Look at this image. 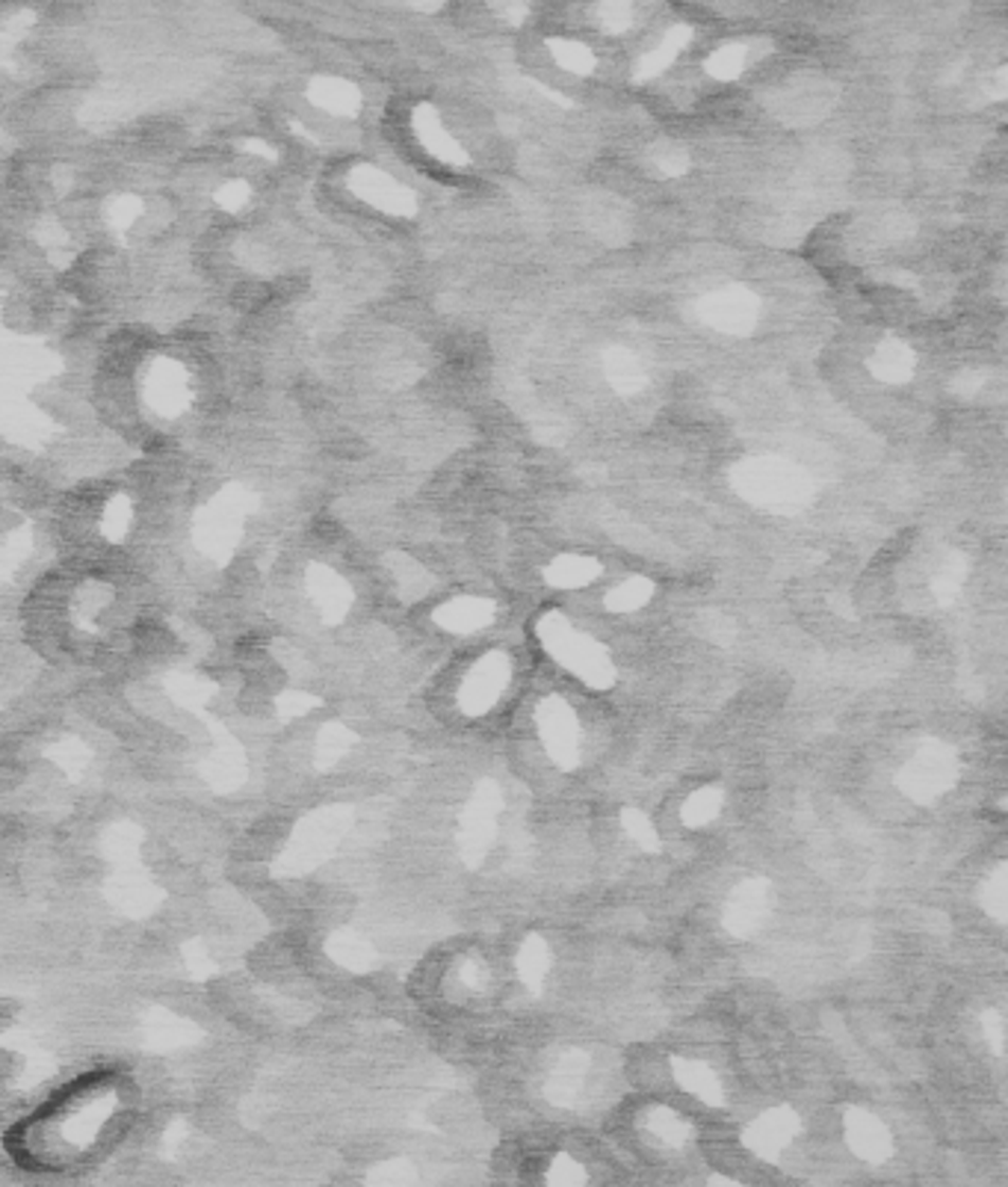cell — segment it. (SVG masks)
I'll return each mask as SVG.
<instances>
[{
    "label": "cell",
    "instance_id": "6da1fadb",
    "mask_svg": "<svg viewBox=\"0 0 1008 1187\" xmlns=\"http://www.w3.org/2000/svg\"><path fill=\"white\" fill-rule=\"evenodd\" d=\"M728 481L745 504L772 516H796L811 507L813 501L811 474L784 456L763 453L740 459L730 468Z\"/></svg>",
    "mask_w": 1008,
    "mask_h": 1187
},
{
    "label": "cell",
    "instance_id": "7a4b0ae2",
    "mask_svg": "<svg viewBox=\"0 0 1008 1187\" xmlns=\"http://www.w3.org/2000/svg\"><path fill=\"white\" fill-rule=\"evenodd\" d=\"M535 634L553 661L571 669L591 691H609L616 684V664L598 640L580 634L562 613H547L535 623Z\"/></svg>",
    "mask_w": 1008,
    "mask_h": 1187
},
{
    "label": "cell",
    "instance_id": "3957f363",
    "mask_svg": "<svg viewBox=\"0 0 1008 1187\" xmlns=\"http://www.w3.org/2000/svg\"><path fill=\"white\" fill-rule=\"evenodd\" d=\"M958 755H955L947 744H925L917 750V755L910 758L902 773H899V791L905 793L908 800L929 806L935 803L938 797L950 791L958 779Z\"/></svg>",
    "mask_w": 1008,
    "mask_h": 1187
},
{
    "label": "cell",
    "instance_id": "277c9868",
    "mask_svg": "<svg viewBox=\"0 0 1008 1187\" xmlns=\"http://www.w3.org/2000/svg\"><path fill=\"white\" fill-rule=\"evenodd\" d=\"M503 811V793L494 782H479L471 803L464 806L462 823H459V853L467 868H479L489 856L494 835H497V818Z\"/></svg>",
    "mask_w": 1008,
    "mask_h": 1187
},
{
    "label": "cell",
    "instance_id": "5b68a950",
    "mask_svg": "<svg viewBox=\"0 0 1008 1187\" xmlns=\"http://www.w3.org/2000/svg\"><path fill=\"white\" fill-rule=\"evenodd\" d=\"M698 317L722 335L745 338L760 320V297L745 284H725L698 299Z\"/></svg>",
    "mask_w": 1008,
    "mask_h": 1187
},
{
    "label": "cell",
    "instance_id": "8992f818",
    "mask_svg": "<svg viewBox=\"0 0 1008 1187\" xmlns=\"http://www.w3.org/2000/svg\"><path fill=\"white\" fill-rule=\"evenodd\" d=\"M535 722H538V735H542L547 755L556 762V767L574 770L580 762V726H577L571 705L560 696H547L535 711Z\"/></svg>",
    "mask_w": 1008,
    "mask_h": 1187
},
{
    "label": "cell",
    "instance_id": "52a82bcc",
    "mask_svg": "<svg viewBox=\"0 0 1008 1187\" xmlns=\"http://www.w3.org/2000/svg\"><path fill=\"white\" fill-rule=\"evenodd\" d=\"M509 679H512L509 654L489 651L485 658H479L477 664L471 666V673L464 676L462 691H459V705H462L464 714H471V717L489 714L491 708L497 705V699L503 696Z\"/></svg>",
    "mask_w": 1008,
    "mask_h": 1187
},
{
    "label": "cell",
    "instance_id": "ba28073f",
    "mask_svg": "<svg viewBox=\"0 0 1008 1187\" xmlns=\"http://www.w3.org/2000/svg\"><path fill=\"white\" fill-rule=\"evenodd\" d=\"M770 912H772L770 883H766V879H745V883H740V886L733 889V894L728 897L722 921H725L728 933L745 939V936L757 933V930L763 927V921L770 919Z\"/></svg>",
    "mask_w": 1008,
    "mask_h": 1187
},
{
    "label": "cell",
    "instance_id": "9c48e42d",
    "mask_svg": "<svg viewBox=\"0 0 1008 1187\" xmlns=\"http://www.w3.org/2000/svg\"><path fill=\"white\" fill-rule=\"evenodd\" d=\"M352 187L355 193L370 202L378 211L391 213V216H414L418 213V198L414 193L403 187L400 181H393L391 175H385L382 170L373 167H358L352 175Z\"/></svg>",
    "mask_w": 1008,
    "mask_h": 1187
},
{
    "label": "cell",
    "instance_id": "30bf717a",
    "mask_svg": "<svg viewBox=\"0 0 1008 1187\" xmlns=\"http://www.w3.org/2000/svg\"><path fill=\"white\" fill-rule=\"evenodd\" d=\"M411 125H414V134H418V140L423 142V149H426L435 160L447 163V167H453V170H462V167L471 163V155L464 152L462 142L456 140L447 127H444V122H441V116H438V110H435L432 104L414 107Z\"/></svg>",
    "mask_w": 1008,
    "mask_h": 1187
},
{
    "label": "cell",
    "instance_id": "8fae6325",
    "mask_svg": "<svg viewBox=\"0 0 1008 1187\" xmlns=\"http://www.w3.org/2000/svg\"><path fill=\"white\" fill-rule=\"evenodd\" d=\"M798 1134V1117L790 1107H775L770 1114L757 1117L748 1129H745V1144L748 1149H755L760 1158H778V1152L784 1149L793 1137Z\"/></svg>",
    "mask_w": 1008,
    "mask_h": 1187
},
{
    "label": "cell",
    "instance_id": "7c38bea8",
    "mask_svg": "<svg viewBox=\"0 0 1008 1187\" xmlns=\"http://www.w3.org/2000/svg\"><path fill=\"white\" fill-rule=\"evenodd\" d=\"M494 613H497V605L491 598L462 595L435 610V623L449 634H474L494 623Z\"/></svg>",
    "mask_w": 1008,
    "mask_h": 1187
},
{
    "label": "cell",
    "instance_id": "4fadbf2b",
    "mask_svg": "<svg viewBox=\"0 0 1008 1187\" xmlns=\"http://www.w3.org/2000/svg\"><path fill=\"white\" fill-rule=\"evenodd\" d=\"M917 370V353L902 338H884L869 355V373L884 385H905Z\"/></svg>",
    "mask_w": 1008,
    "mask_h": 1187
},
{
    "label": "cell",
    "instance_id": "5bb4252c",
    "mask_svg": "<svg viewBox=\"0 0 1008 1187\" xmlns=\"http://www.w3.org/2000/svg\"><path fill=\"white\" fill-rule=\"evenodd\" d=\"M846 1137H849V1146H852L854 1152L861 1158L872 1160V1164L887 1158L890 1149H894L890 1146V1134L882 1125V1119L872 1117L867 1111H861V1107H852L846 1114Z\"/></svg>",
    "mask_w": 1008,
    "mask_h": 1187
},
{
    "label": "cell",
    "instance_id": "9a60e30c",
    "mask_svg": "<svg viewBox=\"0 0 1008 1187\" xmlns=\"http://www.w3.org/2000/svg\"><path fill=\"white\" fill-rule=\"evenodd\" d=\"M689 42H692V28H689V24H672V28L662 33V39H659V42L654 45L642 59H639L633 81H636V84H644V81L659 77L662 71L672 66L674 59L680 57V51H684Z\"/></svg>",
    "mask_w": 1008,
    "mask_h": 1187
},
{
    "label": "cell",
    "instance_id": "2e32d148",
    "mask_svg": "<svg viewBox=\"0 0 1008 1187\" xmlns=\"http://www.w3.org/2000/svg\"><path fill=\"white\" fill-rule=\"evenodd\" d=\"M603 377L609 382V388L621 397L639 395L648 385V373H644L639 355L631 353L627 347H609L603 353Z\"/></svg>",
    "mask_w": 1008,
    "mask_h": 1187
},
{
    "label": "cell",
    "instance_id": "e0dca14e",
    "mask_svg": "<svg viewBox=\"0 0 1008 1187\" xmlns=\"http://www.w3.org/2000/svg\"><path fill=\"white\" fill-rule=\"evenodd\" d=\"M542 575L553 590H580L601 575V563L588 554H562L545 565Z\"/></svg>",
    "mask_w": 1008,
    "mask_h": 1187
},
{
    "label": "cell",
    "instance_id": "ac0fdd59",
    "mask_svg": "<svg viewBox=\"0 0 1008 1187\" xmlns=\"http://www.w3.org/2000/svg\"><path fill=\"white\" fill-rule=\"evenodd\" d=\"M672 1072H674V1081L687 1089V1093H692L695 1099H701L704 1104L719 1107V1104L725 1102V1093H722V1087H719V1078H715L710 1066H704V1063L698 1061H689V1058H674Z\"/></svg>",
    "mask_w": 1008,
    "mask_h": 1187
},
{
    "label": "cell",
    "instance_id": "d6986e66",
    "mask_svg": "<svg viewBox=\"0 0 1008 1187\" xmlns=\"http://www.w3.org/2000/svg\"><path fill=\"white\" fill-rule=\"evenodd\" d=\"M586 1069L588 1058L583 1051L565 1054L560 1066H556V1072L550 1075V1081H547V1096L556 1104H574V1099L580 1096V1087H583Z\"/></svg>",
    "mask_w": 1008,
    "mask_h": 1187
},
{
    "label": "cell",
    "instance_id": "ffe728a7",
    "mask_svg": "<svg viewBox=\"0 0 1008 1187\" xmlns=\"http://www.w3.org/2000/svg\"><path fill=\"white\" fill-rule=\"evenodd\" d=\"M550 962H553V957H550V947H547L545 939L535 933L527 936V942L518 950L515 965H518L520 980L527 983V990L532 995H542V990H545V977L550 972Z\"/></svg>",
    "mask_w": 1008,
    "mask_h": 1187
},
{
    "label": "cell",
    "instance_id": "44dd1931",
    "mask_svg": "<svg viewBox=\"0 0 1008 1187\" xmlns=\"http://www.w3.org/2000/svg\"><path fill=\"white\" fill-rule=\"evenodd\" d=\"M654 590H657L654 580L633 575L624 583H618L616 590H609L606 598H603V605H606V610H613V613H636V610H642L654 598Z\"/></svg>",
    "mask_w": 1008,
    "mask_h": 1187
},
{
    "label": "cell",
    "instance_id": "7402d4cb",
    "mask_svg": "<svg viewBox=\"0 0 1008 1187\" xmlns=\"http://www.w3.org/2000/svg\"><path fill=\"white\" fill-rule=\"evenodd\" d=\"M722 803H725V793H722V788H715V785H707V788L695 791L692 797H689L687 803H684V808H680V820H684V826H689V830H701V826H707L710 820L719 818V811H722Z\"/></svg>",
    "mask_w": 1008,
    "mask_h": 1187
},
{
    "label": "cell",
    "instance_id": "603a6c76",
    "mask_svg": "<svg viewBox=\"0 0 1008 1187\" xmlns=\"http://www.w3.org/2000/svg\"><path fill=\"white\" fill-rule=\"evenodd\" d=\"M547 51H550V57L560 63V69L580 74V77H588L591 71L598 69L595 51L588 45L574 42V39H547Z\"/></svg>",
    "mask_w": 1008,
    "mask_h": 1187
},
{
    "label": "cell",
    "instance_id": "cb8c5ba5",
    "mask_svg": "<svg viewBox=\"0 0 1008 1187\" xmlns=\"http://www.w3.org/2000/svg\"><path fill=\"white\" fill-rule=\"evenodd\" d=\"M967 580V560L961 554H950L943 563H940L938 575L932 580V593L938 598V605H953L955 598L961 595V587Z\"/></svg>",
    "mask_w": 1008,
    "mask_h": 1187
},
{
    "label": "cell",
    "instance_id": "d4e9b609",
    "mask_svg": "<svg viewBox=\"0 0 1008 1187\" xmlns=\"http://www.w3.org/2000/svg\"><path fill=\"white\" fill-rule=\"evenodd\" d=\"M745 63H748L745 45H722V48H715L713 54L707 57L704 69L715 81H737L743 74Z\"/></svg>",
    "mask_w": 1008,
    "mask_h": 1187
},
{
    "label": "cell",
    "instance_id": "484cf974",
    "mask_svg": "<svg viewBox=\"0 0 1008 1187\" xmlns=\"http://www.w3.org/2000/svg\"><path fill=\"white\" fill-rule=\"evenodd\" d=\"M1008 868L1006 865H1000L996 868V874L991 876V879H985V886H982V906H985V912L991 915V919L996 921V924H1006L1008 919Z\"/></svg>",
    "mask_w": 1008,
    "mask_h": 1187
},
{
    "label": "cell",
    "instance_id": "4316f807",
    "mask_svg": "<svg viewBox=\"0 0 1008 1187\" xmlns=\"http://www.w3.org/2000/svg\"><path fill=\"white\" fill-rule=\"evenodd\" d=\"M621 826H624V833L631 835L633 841H636L644 853H654V856H657L659 850H662V841H659L657 830L651 826L648 815H642L639 808H624V811H621Z\"/></svg>",
    "mask_w": 1008,
    "mask_h": 1187
},
{
    "label": "cell",
    "instance_id": "83f0119b",
    "mask_svg": "<svg viewBox=\"0 0 1008 1187\" xmlns=\"http://www.w3.org/2000/svg\"><path fill=\"white\" fill-rule=\"evenodd\" d=\"M648 1125H651V1131L657 1134L659 1140H666V1144H672V1146H680L689 1137L687 1122L677 1117L674 1111H669V1107H659V1111H654V1114H651V1119H648Z\"/></svg>",
    "mask_w": 1008,
    "mask_h": 1187
},
{
    "label": "cell",
    "instance_id": "f1b7e54d",
    "mask_svg": "<svg viewBox=\"0 0 1008 1187\" xmlns=\"http://www.w3.org/2000/svg\"><path fill=\"white\" fill-rule=\"evenodd\" d=\"M320 101L329 110H335V114H355L358 104H361L358 92L350 84H343V81H325L320 86Z\"/></svg>",
    "mask_w": 1008,
    "mask_h": 1187
},
{
    "label": "cell",
    "instance_id": "f546056e",
    "mask_svg": "<svg viewBox=\"0 0 1008 1187\" xmlns=\"http://www.w3.org/2000/svg\"><path fill=\"white\" fill-rule=\"evenodd\" d=\"M598 21H601V28L606 30V33H624V30H631L633 28L631 3H621V0L601 3V6H598Z\"/></svg>",
    "mask_w": 1008,
    "mask_h": 1187
},
{
    "label": "cell",
    "instance_id": "4dcf8cb0",
    "mask_svg": "<svg viewBox=\"0 0 1008 1187\" xmlns=\"http://www.w3.org/2000/svg\"><path fill=\"white\" fill-rule=\"evenodd\" d=\"M654 167L662 178H677L689 170V155L680 145H662L654 155Z\"/></svg>",
    "mask_w": 1008,
    "mask_h": 1187
},
{
    "label": "cell",
    "instance_id": "1f68e13d",
    "mask_svg": "<svg viewBox=\"0 0 1008 1187\" xmlns=\"http://www.w3.org/2000/svg\"><path fill=\"white\" fill-rule=\"evenodd\" d=\"M982 1031L988 1036V1046L994 1048L996 1054H1003V1046H1006V1022H1003V1016L996 1010H988L982 1016Z\"/></svg>",
    "mask_w": 1008,
    "mask_h": 1187
},
{
    "label": "cell",
    "instance_id": "d6a6232c",
    "mask_svg": "<svg viewBox=\"0 0 1008 1187\" xmlns=\"http://www.w3.org/2000/svg\"><path fill=\"white\" fill-rule=\"evenodd\" d=\"M497 13L503 15L512 28H518L520 21L530 15V6H527V3H497Z\"/></svg>",
    "mask_w": 1008,
    "mask_h": 1187
},
{
    "label": "cell",
    "instance_id": "836d02e7",
    "mask_svg": "<svg viewBox=\"0 0 1008 1187\" xmlns=\"http://www.w3.org/2000/svg\"><path fill=\"white\" fill-rule=\"evenodd\" d=\"M1008 95V71L1000 69L994 74V86H991V99L1003 101Z\"/></svg>",
    "mask_w": 1008,
    "mask_h": 1187
},
{
    "label": "cell",
    "instance_id": "e575fe53",
    "mask_svg": "<svg viewBox=\"0 0 1008 1187\" xmlns=\"http://www.w3.org/2000/svg\"><path fill=\"white\" fill-rule=\"evenodd\" d=\"M713 1187H743V1185H733V1182H725V1179H713Z\"/></svg>",
    "mask_w": 1008,
    "mask_h": 1187
}]
</instances>
